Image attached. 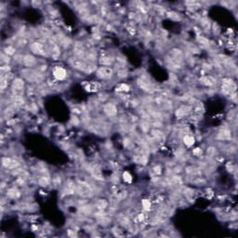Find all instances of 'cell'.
<instances>
[{
    "instance_id": "cell-5",
    "label": "cell",
    "mask_w": 238,
    "mask_h": 238,
    "mask_svg": "<svg viewBox=\"0 0 238 238\" xmlns=\"http://www.w3.org/2000/svg\"><path fill=\"white\" fill-rule=\"evenodd\" d=\"M30 49L32 50L33 53L40 55V56H45L46 55V50H45V46L42 43L40 42H34L31 44Z\"/></svg>"
},
{
    "instance_id": "cell-8",
    "label": "cell",
    "mask_w": 238,
    "mask_h": 238,
    "mask_svg": "<svg viewBox=\"0 0 238 238\" xmlns=\"http://www.w3.org/2000/svg\"><path fill=\"white\" fill-rule=\"evenodd\" d=\"M12 88L16 92L18 91H22L24 88V81L21 78H15L12 82Z\"/></svg>"
},
{
    "instance_id": "cell-15",
    "label": "cell",
    "mask_w": 238,
    "mask_h": 238,
    "mask_svg": "<svg viewBox=\"0 0 238 238\" xmlns=\"http://www.w3.org/2000/svg\"><path fill=\"white\" fill-rule=\"evenodd\" d=\"M133 161L139 165H145L148 161V158L144 154H138L133 156Z\"/></svg>"
},
{
    "instance_id": "cell-16",
    "label": "cell",
    "mask_w": 238,
    "mask_h": 238,
    "mask_svg": "<svg viewBox=\"0 0 238 238\" xmlns=\"http://www.w3.org/2000/svg\"><path fill=\"white\" fill-rule=\"evenodd\" d=\"M201 81L202 83L205 85V86H207V87H211L213 86L214 84H215V79H214V77L210 76H204L201 78Z\"/></svg>"
},
{
    "instance_id": "cell-1",
    "label": "cell",
    "mask_w": 238,
    "mask_h": 238,
    "mask_svg": "<svg viewBox=\"0 0 238 238\" xmlns=\"http://www.w3.org/2000/svg\"><path fill=\"white\" fill-rule=\"evenodd\" d=\"M70 63L75 69L79 70L83 73L86 74H91L93 72H96L97 70V66L95 65L93 62H89V61H86L82 59L79 58H76L70 61Z\"/></svg>"
},
{
    "instance_id": "cell-6",
    "label": "cell",
    "mask_w": 238,
    "mask_h": 238,
    "mask_svg": "<svg viewBox=\"0 0 238 238\" xmlns=\"http://www.w3.org/2000/svg\"><path fill=\"white\" fill-rule=\"evenodd\" d=\"M103 113H104L107 116L113 117V116L116 115V113H117L116 106H115L113 103H111V102L105 103V104L103 105Z\"/></svg>"
},
{
    "instance_id": "cell-25",
    "label": "cell",
    "mask_w": 238,
    "mask_h": 238,
    "mask_svg": "<svg viewBox=\"0 0 238 238\" xmlns=\"http://www.w3.org/2000/svg\"><path fill=\"white\" fill-rule=\"evenodd\" d=\"M39 184L42 186V187H46L47 185L50 184V180H49V178H46V177H41L40 179H39Z\"/></svg>"
},
{
    "instance_id": "cell-3",
    "label": "cell",
    "mask_w": 238,
    "mask_h": 238,
    "mask_svg": "<svg viewBox=\"0 0 238 238\" xmlns=\"http://www.w3.org/2000/svg\"><path fill=\"white\" fill-rule=\"evenodd\" d=\"M222 92L224 94H232L236 90V84L231 78H224L222 79V86H221Z\"/></svg>"
},
{
    "instance_id": "cell-9",
    "label": "cell",
    "mask_w": 238,
    "mask_h": 238,
    "mask_svg": "<svg viewBox=\"0 0 238 238\" xmlns=\"http://www.w3.org/2000/svg\"><path fill=\"white\" fill-rule=\"evenodd\" d=\"M191 111V107L187 106V105H182L180 108H178L176 110V116L178 118H181L184 117L185 115H187L189 113V112Z\"/></svg>"
},
{
    "instance_id": "cell-31",
    "label": "cell",
    "mask_w": 238,
    "mask_h": 238,
    "mask_svg": "<svg viewBox=\"0 0 238 238\" xmlns=\"http://www.w3.org/2000/svg\"><path fill=\"white\" fill-rule=\"evenodd\" d=\"M214 153H215V148H213V147L207 148V154H209L210 155H212Z\"/></svg>"
},
{
    "instance_id": "cell-7",
    "label": "cell",
    "mask_w": 238,
    "mask_h": 238,
    "mask_svg": "<svg viewBox=\"0 0 238 238\" xmlns=\"http://www.w3.org/2000/svg\"><path fill=\"white\" fill-rule=\"evenodd\" d=\"M85 89H86V91L90 92V93L98 92L99 90L102 89V84L97 81H91L85 86Z\"/></svg>"
},
{
    "instance_id": "cell-4",
    "label": "cell",
    "mask_w": 238,
    "mask_h": 238,
    "mask_svg": "<svg viewBox=\"0 0 238 238\" xmlns=\"http://www.w3.org/2000/svg\"><path fill=\"white\" fill-rule=\"evenodd\" d=\"M52 76L58 81H63L67 77V71L63 67L57 66L52 70Z\"/></svg>"
},
{
    "instance_id": "cell-12",
    "label": "cell",
    "mask_w": 238,
    "mask_h": 238,
    "mask_svg": "<svg viewBox=\"0 0 238 238\" xmlns=\"http://www.w3.org/2000/svg\"><path fill=\"white\" fill-rule=\"evenodd\" d=\"M138 85H139V87L141 89H143L144 91H150V90L152 89V85H151V83L148 82V81L145 80V79H142V78L139 79V80H138Z\"/></svg>"
},
{
    "instance_id": "cell-23",
    "label": "cell",
    "mask_w": 238,
    "mask_h": 238,
    "mask_svg": "<svg viewBox=\"0 0 238 238\" xmlns=\"http://www.w3.org/2000/svg\"><path fill=\"white\" fill-rule=\"evenodd\" d=\"M122 178H123L124 181L127 182V183H131L132 182V176H131V174L128 171H125L123 173V175H122Z\"/></svg>"
},
{
    "instance_id": "cell-17",
    "label": "cell",
    "mask_w": 238,
    "mask_h": 238,
    "mask_svg": "<svg viewBox=\"0 0 238 238\" xmlns=\"http://www.w3.org/2000/svg\"><path fill=\"white\" fill-rule=\"evenodd\" d=\"M91 174L92 176L96 179V180H102V171L99 168H97V166H94V168L91 169Z\"/></svg>"
},
{
    "instance_id": "cell-27",
    "label": "cell",
    "mask_w": 238,
    "mask_h": 238,
    "mask_svg": "<svg viewBox=\"0 0 238 238\" xmlns=\"http://www.w3.org/2000/svg\"><path fill=\"white\" fill-rule=\"evenodd\" d=\"M117 76L120 78H125L128 76V71L124 68H121L120 70L117 71Z\"/></svg>"
},
{
    "instance_id": "cell-11",
    "label": "cell",
    "mask_w": 238,
    "mask_h": 238,
    "mask_svg": "<svg viewBox=\"0 0 238 238\" xmlns=\"http://www.w3.org/2000/svg\"><path fill=\"white\" fill-rule=\"evenodd\" d=\"M232 137L231 135V131L228 128H223L220 130L219 134H218V138L221 139H223V140H226V139H230Z\"/></svg>"
},
{
    "instance_id": "cell-26",
    "label": "cell",
    "mask_w": 238,
    "mask_h": 238,
    "mask_svg": "<svg viewBox=\"0 0 238 238\" xmlns=\"http://www.w3.org/2000/svg\"><path fill=\"white\" fill-rule=\"evenodd\" d=\"M11 161H12V159L9 158V157H3L2 158V165L4 166V168L9 169L10 164H11Z\"/></svg>"
},
{
    "instance_id": "cell-22",
    "label": "cell",
    "mask_w": 238,
    "mask_h": 238,
    "mask_svg": "<svg viewBox=\"0 0 238 238\" xmlns=\"http://www.w3.org/2000/svg\"><path fill=\"white\" fill-rule=\"evenodd\" d=\"M141 206H142V208H143L145 211H149L151 209L152 203L149 199H143L141 201Z\"/></svg>"
},
{
    "instance_id": "cell-18",
    "label": "cell",
    "mask_w": 238,
    "mask_h": 238,
    "mask_svg": "<svg viewBox=\"0 0 238 238\" xmlns=\"http://www.w3.org/2000/svg\"><path fill=\"white\" fill-rule=\"evenodd\" d=\"M130 90V87L129 85L126 84V83H121L119 84L116 87H115V91L117 92H123V93H127Z\"/></svg>"
},
{
    "instance_id": "cell-29",
    "label": "cell",
    "mask_w": 238,
    "mask_h": 238,
    "mask_svg": "<svg viewBox=\"0 0 238 238\" xmlns=\"http://www.w3.org/2000/svg\"><path fill=\"white\" fill-rule=\"evenodd\" d=\"M193 154L195 155V156H200L202 154V150L201 148H195L193 150Z\"/></svg>"
},
{
    "instance_id": "cell-2",
    "label": "cell",
    "mask_w": 238,
    "mask_h": 238,
    "mask_svg": "<svg viewBox=\"0 0 238 238\" xmlns=\"http://www.w3.org/2000/svg\"><path fill=\"white\" fill-rule=\"evenodd\" d=\"M96 76L102 80H108L111 79L113 75L114 71L111 66H100L96 70Z\"/></svg>"
},
{
    "instance_id": "cell-30",
    "label": "cell",
    "mask_w": 238,
    "mask_h": 238,
    "mask_svg": "<svg viewBox=\"0 0 238 238\" xmlns=\"http://www.w3.org/2000/svg\"><path fill=\"white\" fill-rule=\"evenodd\" d=\"M154 173L157 174V175L161 174V171H162L161 166H160V165H156V166H154Z\"/></svg>"
},
{
    "instance_id": "cell-24",
    "label": "cell",
    "mask_w": 238,
    "mask_h": 238,
    "mask_svg": "<svg viewBox=\"0 0 238 238\" xmlns=\"http://www.w3.org/2000/svg\"><path fill=\"white\" fill-rule=\"evenodd\" d=\"M152 136L155 139H160L163 138V132L159 129H154L152 131Z\"/></svg>"
},
{
    "instance_id": "cell-21",
    "label": "cell",
    "mask_w": 238,
    "mask_h": 238,
    "mask_svg": "<svg viewBox=\"0 0 238 238\" xmlns=\"http://www.w3.org/2000/svg\"><path fill=\"white\" fill-rule=\"evenodd\" d=\"M166 16H168L169 19L173 20H180L181 18H180V15L175 11H169L168 13H166Z\"/></svg>"
},
{
    "instance_id": "cell-19",
    "label": "cell",
    "mask_w": 238,
    "mask_h": 238,
    "mask_svg": "<svg viewBox=\"0 0 238 238\" xmlns=\"http://www.w3.org/2000/svg\"><path fill=\"white\" fill-rule=\"evenodd\" d=\"M8 195L10 197V198H13V199H17V198H19L20 197V192L18 191L17 189H9V191H8Z\"/></svg>"
},
{
    "instance_id": "cell-14",
    "label": "cell",
    "mask_w": 238,
    "mask_h": 238,
    "mask_svg": "<svg viewBox=\"0 0 238 238\" xmlns=\"http://www.w3.org/2000/svg\"><path fill=\"white\" fill-rule=\"evenodd\" d=\"M183 142L187 147H192L195 144V139L193 135H185L183 137Z\"/></svg>"
},
{
    "instance_id": "cell-28",
    "label": "cell",
    "mask_w": 238,
    "mask_h": 238,
    "mask_svg": "<svg viewBox=\"0 0 238 238\" xmlns=\"http://www.w3.org/2000/svg\"><path fill=\"white\" fill-rule=\"evenodd\" d=\"M197 40H198L199 44L202 45V46H209V40L207 38H206V37L199 36Z\"/></svg>"
},
{
    "instance_id": "cell-10",
    "label": "cell",
    "mask_w": 238,
    "mask_h": 238,
    "mask_svg": "<svg viewBox=\"0 0 238 238\" xmlns=\"http://www.w3.org/2000/svg\"><path fill=\"white\" fill-rule=\"evenodd\" d=\"M22 63L24 64L26 67H32L36 63V60L33 55L27 54L22 58Z\"/></svg>"
},
{
    "instance_id": "cell-20",
    "label": "cell",
    "mask_w": 238,
    "mask_h": 238,
    "mask_svg": "<svg viewBox=\"0 0 238 238\" xmlns=\"http://www.w3.org/2000/svg\"><path fill=\"white\" fill-rule=\"evenodd\" d=\"M4 53L8 56H12L16 53V49L12 46H8L4 49Z\"/></svg>"
},
{
    "instance_id": "cell-13",
    "label": "cell",
    "mask_w": 238,
    "mask_h": 238,
    "mask_svg": "<svg viewBox=\"0 0 238 238\" xmlns=\"http://www.w3.org/2000/svg\"><path fill=\"white\" fill-rule=\"evenodd\" d=\"M99 62L102 64V66H111L114 62V59L110 56H102L100 58Z\"/></svg>"
}]
</instances>
